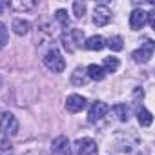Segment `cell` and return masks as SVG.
Segmentation results:
<instances>
[{
    "label": "cell",
    "instance_id": "1",
    "mask_svg": "<svg viewBox=\"0 0 155 155\" xmlns=\"http://www.w3.org/2000/svg\"><path fill=\"white\" fill-rule=\"evenodd\" d=\"M44 64H46V68H48L49 71H53V73H60V71H64V68H66V60H64V57L60 55V51H58L57 48H51V49L44 55Z\"/></svg>",
    "mask_w": 155,
    "mask_h": 155
},
{
    "label": "cell",
    "instance_id": "2",
    "mask_svg": "<svg viewBox=\"0 0 155 155\" xmlns=\"http://www.w3.org/2000/svg\"><path fill=\"white\" fill-rule=\"evenodd\" d=\"M0 131L4 135H15L18 131V120L11 111H4L0 115Z\"/></svg>",
    "mask_w": 155,
    "mask_h": 155
},
{
    "label": "cell",
    "instance_id": "3",
    "mask_svg": "<svg viewBox=\"0 0 155 155\" xmlns=\"http://www.w3.org/2000/svg\"><path fill=\"white\" fill-rule=\"evenodd\" d=\"M75 153L77 155H99V148H97V142L90 137H84V139H79L75 142Z\"/></svg>",
    "mask_w": 155,
    "mask_h": 155
},
{
    "label": "cell",
    "instance_id": "4",
    "mask_svg": "<svg viewBox=\"0 0 155 155\" xmlns=\"http://www.w3.org/2000/svg\"><path fill=\"white\" fill-rule=\"evenodd\" d=\"M131 57H133L135 62H148L153 57V42L150 38H146L144 44H140V48L131 53Z\"/></svg>",
    "mask_w": 155,
    "mask_h": 155
},
{
    "label": "cell",
    "instance_id": "5",
    "mask_svg": "<svg viewBox=\"0 0 155 155\" xmlns=\"http://www.w3.org/2000/svg\"><path fill=\"white\" fill-rule=\"evenodd\" d=\"M108 111H110V106H108L106 102L97 101V102H93V106H91L90 111H88V120H90L91 124H93V122H99Z\"/></svg>",
    "mask_w": 155,
    "mask_h": 155
},
{
    "label": "cell",
    "instance_id": "6",
    "mask_svg": "<svg viewBox=\"0 0 155 155\" xmlns=\"http://www.w3.org/2000/svg\"><path fill=\"white\" fill-rule=\"evenodd\" d=\"M51 155H71V146L68 137L60 135L51 142Z\"/></svg>",
    "mask_w": 155,
    "mask_h": 155
},
{
    "label": "cell",
    "instance_id": "7",
    "mask_svg": "<svg viewBox=\"0 0 155 155\" xmlns=\"http://www.w3.org/2000/svg\"><path fill=\"white\" fill-rule=\"evenodd\" d=\"M110 20H111V9L108 6H97L95 11H93V24L99 26V28H102Z\"/></svg>",
    "mask_w": 155,
    "mask_h": 155
},
{
    "label": "cell",
    "instance_id": "8",
    "mask_svg": "<svg viewBox=\"0 0 155 155\" xmlns=\"http://www.w3.org/2000/svg\"><path fill=\"white\" fill-rule=\"evenodd\" d=\"M84 108H86V99H84L82 95L73 93V95H69V97L66 99V110H68L69 113H79V111H82Z\"/></svg>",
    "mask_w": 155,
    "mask_h": 155
},
{
    "label": "cell",
    "instance_id": "9",
    "mask_svg": "<svg viewBox=\"0 0 155 155\" xmlns=\"http://www.w3.org/2000/svg\"><path fill=\"white\" fill-rule=\"evenodd\" d=\"M144 24H146V13L142 9H135L130 15V28L133 31H139V29H142Z\"/></svg>",
    "mask_w": 155,
    "mask_h": 155
},
{
    "label": "cell",
    "instance_id": "10",
    "mask_svg": "<svg viewBox=\"0 0 155 155\" xmlns=\"http://www.w3.org/2000/svg\"><path fill=\"white\" fill-rule=\"evenodd\" d=\"M84 46H86V49H90V51H101V49L106 46V40H104L101 35H93V37H90V38L84 42Z\"/></svg>",
    "mask_w": 155,
    "mask_h": 155
},
{
    "label": "cell",
    "instance_id": "11",
    "mask_svg": "<svg viewBox=\"0 0 155 155\" xmlns=\"http://www.w3.org/2000/svg\"><path fill=\"white\" fill-rule=\"evenodd\" d=\"M86 75H88V79H91V81H102L104 77H106V71L102 69V66L90 64L88 69H86Z\"/></svg>",
    "mask_w": 155,
    "mask_h": 155
},
{
    "label": "cell",
    "instance_id": "12",
    "mask_svg": "<svg viewBox=\"0 0 155 155\" xmlns=\"http://www.w3.org/2000/svg\"><path fill=\"white\" fill-rule=\"evenodd\" d=\"M86 82H88L86 69H82V68H77V69L71 73V84H73V86H84Z\"/></svg>",
    "mask_w": 155,
    "mask_h": 155
},
{
    "label": "cell",
    "instance_id": "13",
    "mask_svg": "<svg viewBox=\"0 0 155 155\" xmlns=\"http://www.w3.org/2000/svg\"><path fill=\"white\" fill-rule=\"evenodd\" d=\"M11 28H13V31H15L17 35H26V33L31 29V24H29L28 20H24V18H15L13 24H11Z\"/></svg>",
    "mask_w": 155,
    "mask_h": 155
},
{
    "label": "cell",
    "instance_id": "14",
    "mask_svg": "<svg viewBox=\"0 0 155 155\" xmlns=\"http://www.w3.org/2000/svg\"><path fill=\"white\" fill-rule=\"evenodd\" d=\"M137 120H139L140 126H150L151 120H153V115H151L146 108H139V110H137Z\"/></svg>",
    "mask_w": 155,
    "mask_h": 155
},
{
    "label": "cell",
    "instance_id": "15",
    "mask_svg": "<svg viewBox=\"0 0 155 155\" xmlns=\"http://www.w3.org/2000/svg\"><path fill=\"white\" fill-rule=\"evenodd\" d=\"M102 69L106 73H115L119 69V58L117 57H106L102 62Z\"/></svg>",
    "mask_w": 155,
    "mask_h": 155
},
{
    "label": "cell",
    "instance_id": "16",
    "mask_svg": "<svg viewBox=\"0 0 155 155\" xmlns=\"http://www.w3.org/2000/svg\"><path fill=\"white\" fill-rule=\"evenodd\" d=\"M111 110H113V113L119 117V120H128V119H130V110H128L126 104H115Z\"/></svg>",
    "mask_w": 155,
    "mask_h": 155
},
{
    "label": "cell",
    "instance_id": "17",
    "mask_svg": "<svg viewBox=\"0 0 155 155\" xmlns=\"http://www.w3.org/2000/svg\"><path fill=\"white\" fill-rule=\"evenodd\" d=\"M69 35H71V40H73L75 49H77V48H81V46L84 44V33H82L81 29H71Z\"/></svg>",
    "mask_w": 155,
    "mask_h": 155
},
{
    "label": "cell",
    "instance_id": "18",
    "mask_svg": "<svg viewBox=\"0 0 155 155\" xmlns=\"http://www.w3.org/2000/svg\"><path fill=\"white\" fill-rule=\"evenodd\" d=\"M84 13H86V4L84 2H73V15L77 17V18H82L84 17Z\"/></svg>",
    "mask_w": 155,
    "mask_h": 155
},
{
    "label": "cell",
    "instance_id": "19",
    "mask_svg": "<svg viewBox=\"0 0 155 155\" xmlns=\"http://www.w3.org/2000/svg\"><path fill=\"white\" fill-rule=\"evenodd\" d=\"M9 6L15 8V9H20V11L24 9L26 11V9H33L37 6V2H35V0H31V2H9Z\"/></svg>",
    "mask_w": 155,
    "mask_h": 155
},
{
    "label": "cell",
    "instance_id": "20",
    "mask_svg": "<svg viewBox=\"0 0 155 155\" xmlns=\"http://www.w3.org/2000/svg\"><path fill=\"white\" fill-rule=\"evenodd\" d=\"M62 46L68 53H73L75 51V46H73V40H71V35L69 33H64L62 35Z\"/></svg>",
    "mask_w": 155,
    "mask_h": 155
},
{
    "label": "cell",
    "instance_id": "21",
    "mask_svg": "<svg viewBox=\"0 0 155 155\" xmlns=\"http://www.w3.org/2000/svg\"><path fill=\"white\" fill-rule=\"evenodd\" d=\"M106 46H108L110 49H113V51H120V49H122V38H120V37H111Z\"/></svg>",
    "mask_w": 155,
    "mask_h": 155
},
{
    "label": "cell",
    "instance_id": "22",
    "mask_svg": "<svg viewBox=\"0 0 155 155\" xmlns=\"http://www.w3.org/2000/svg\"><path fill=\"white\" fill-rule=\"evenodd\" d=\"M55 18L64 26V28H68L69 26V17H68V11H64V9H58L57 13H55Z\"/></svg>",
    "mask_w": 155,
    "mask_h": 155
},
{
    "label": "cell",
    "instance_id": "23",
    "mask_svg": "<svg viewBox=\"0 0 155 155\" xmlns=\"http://www.w3.org/2000/svg\"><path fill=\"white\" fill-rule=\"evenodd\" d=\"M8 38H9L8 28H6V24H2V22H0V49H2V48L8 44Z\"/></svg>",
    "mask_w": 155,
    "mask_h": 155
},
{
    "label": "cell",
    "instance_id": "24",
    "mask_svg": "<svg viewBox=\"0 0 155 155\" xmlns=\"http://www.w3.org/2000/svg\"><path fill=\"white\" fill-rule=\"evenodd\" d=\"M146 20L151 28H155V9H151L150 13H146Z\"/></svg>",
    "mask_w": 155,
    "mask_h": 155
},
{
    "label": "cell",
    "instance_id": "25",
    "mask_svg": "<svg viewBox=\"0 0 155 155\" xmlns=\"http://www.w3.org/2000/svg\"><path fill=\"white\" fill-rule=\"evenodd\" d=\"M24 155H48L42 148H33V150H28Z\"/></svg>",
    "mask_w": 155,
    "mask_h": 155
},
{
    "label": "cell",
    "instance_id": "26",
    "mask_svg": "<svg viewBox=\"0 0 155 155\" xmlns=\"http://www.w3.org/2000/svg\"><path fill=\"white\" fill-rule=\"evenodd\" d=\"M0 155H13L11 151H4V153H0Z\"/></svg>",
    "mask_w": 155,
    "mask_h": 155
},
{
    "label": "cell",
    "instance_id": "27",
    "mask_svg": "<svg viewBox=\"0 0 155 155\" xmlns=\"http://www.w3.org/2000/svg\"><path fill=\"white\" fill-rule=\"evenodd\" d=\"M2 11H4V4H2V2H0V13H2Z\"/></svg>",
    "mask_w": 155,
    "mask_h": 155
}]
</instances>
